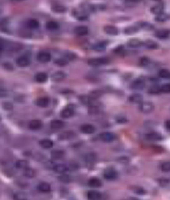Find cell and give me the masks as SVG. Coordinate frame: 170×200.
<instances>
[{
	"instance_id": "6da1fadb",
	"label": "cell",
	"mask_w": 170,
	"mask_h": 200,
	"mask_svg": "<svg viewBox=\"0 0 170 200\" xmlns=\"http://www.w3.org/2000/svg\"><path fill=\"white\" fill-rule=\"evenodd\" d=\"M108 59L106 57H95V58H91L88 60V64L90 67H100L102 65H106L108 63Z\"/></svg>"
},
{
	"instance_id": "7a4b0ae2",
	"label": "cell",
	"mask_w": 170,
	"mask_h": 200,
	"mask_svg": "<svg viewBox=\"0 0 170 200\" xmlns=\"http://www.w3.org/2000/svg\"><path fill=\"white\" fill-rule=\"evenodd\" d=\"M139 111L142 112V113L148 114V113H151V112L154 110V105L153 103L149 102V101H144V102L142 101V102L139 104Z\"/></svg>"
},
{
	"instance_id": "3957f363",
	"label": "cell",
	"mask_w": 170,
	"mask_h": 200,
	"mask_svg": "<svg viewBox=\"0 0 170 200\" xmlns=\"http://www.w3.org/2000/svg\"><path fill=\"white\" fill-rule=\"evenodd\" d=\"M100 140L106 143H110L116 140V136L115 134L111 133V132H103V133L99 135Z\"/></svg>"
},
{
	"instance_id": "277c9868",
	"label": "cell",
	"mask_w": 170,
	"mask_h": 200,
	"mask_svg": "<svg viewBox=\"0 0 170 200\" xmlns=\"http://www.w3.org/2000/svg\"><path fill=\"white\" fill-rule=\"evenodd\" d=\"M103 176L105 179H108V180H114L118 177V173L116 169H112V168H109L106 169L103 173Z\"/></svg>"
},
{
	"instance_id": "5b68a950",
	"label": "cell",
	"mask_w": 170,
	"mask_h": 200,
	"mask_svg": "<svg viewBox=\"0 0 170 200\" xmlns=\"http://www.w3.org/2000/svg\"><path fill=\"white\" fill-rule=\"evenodd\" d=\"M144 86H145L144 80L139 78L133 81L130 85V88L132 90H135V91H140V90H143L144 88Z\"/></svg>"
},
{
	"instance_id": "8992f818",
	"label": "cell",
	"mask_w": 170,
	"mask_h": 200,
	"mask_svg": "<svg viewBox=\"0 0 170 200\" xmlns=\"http://www.w3.org/2000/svg\"><path fill=\"white\" fill-rule=\"evenodd\" d=\"M51 58H52L51 54L45 51H42L38 54V62H40L41 63H47L51 61Z\"/></svg>"
},
{
	"instance_id": "52a82bcc",
	"label": "cell",
	"mask_w": 170,
	"mask_h": 200,
	"mask_svg": "<svg viewBox=\"0 0 170 200\" xmlns=\"http://www.w3.org/2000/svg\"><path fill=\"white\" fill-rule=\"evenodd\" d=\"M16 63L20 67H28L30 64V59L27 56H21L17 58Z\"/></svg>"
},
{
	"instance_id": "ba28073f",
	"label": "cell",
	"mask_w": 170,
	"mask_h": 200,
	"mask_svg": "<svg viewBox=\"0 0 170 200\" xmlns=\"http://www.w3.org/2000/svg\"><path fill=\"white\" fill-rule=\"evenodd\" d=\"M74 109L71 106H67L65 109H63L61 111V117L64 118V119H67V118H70L74 115Z\"/></svg>"
},
{
	"instance_id": "9c48e42d",
	"label": "cell",
	"mask_w": 170,
	"mask_h": 200,
	"mask_svg": "<svg viewBox=\"0 0 170 200\" xmlns=\"http://www.w3.org/2000/svg\"><path fill=\"white\" fill-rule=\"evenodd\" d=\"M53 170H54L55 173H57V174H65L66 172H67L69 170L68 166L66 165V164H55L53 166Z\"/></svg>"
},
{
	"instance_id": "30bf717a",
	"label": "cell",
	"mask_w": 170,
	"mask_h": 200,
	"mask_svg": "<svg viewBox=\"0 0 170 200\" xmlns=\"http://www.w3.org/2000/svg\"><path fill=\"white\" fill-rule=\"evenodd\" d=\"M76 136V134L73 131H65V132H62L61 135L59 136L60 141H68V140H71V139L74 138Z\"/></svg>"
},
{
	"instance_id": "8fae6325",
	"label": "cell",
	"mask_w": 170,
	"mask_h": 200,
	"mask_svg": "<svg viewBox=\"0 0 170 200\" xmlns=\"http://www.w3.org/2000/svg\"><path fill=\"white\" fill-rule=\"evenodd\" d=\"M66 73L62 71H57L52 75V79L53 81H62L66 78Z\"/></svg>"
},
{
	"instance_id": "7c38bea8",
	"label": "cell",
	"mask_w": 170,
	"mask_h": 200,
	"mask_svg": "<svg viewBox=\"0 0 170 200\" xmlns=\"http://www.w3.org/2000/svg\"><path fill=\"white\" fill-rule=\"evenodd\" d=\"M43 126V123L40 120H33L29 122L28 127L32 131H38Z\"/></svg>"
},
{
	"instance_id": "4fadbf2b",
	"label": "cell",
	"mask_w": 170,
	"mask_h": 200,
	"mask_svg": "<svg viewBox=\"0 0 170 200\" xmlns=\"http://www.w3.org/2000/svg\"><path fill=\"white\" fill-rule=\"evenodd\" d=\"M88 32L89 30H88L87 27L85 26H78L74 29V33L77 36H85L88 33Z\"/></svg>"
},
{
	"instance_id": "5bb4252c",
	"label": "cell",
	"mask_w": 170,
	"mask_h": 200,
	"mask_svg": "<svg viewBox=\"0 0 170 200\" xmlns=\"http://www.w3.org/2000/svg\"><path fill=\"white\" fill-rule=\"evenodd\" d=\"M107 43L106 42H98V43H95L92 46V49L95 52H103L106 49Z\"/></svg>"
},
{
	"instance_id": "9a60e30c",
	"label": "cell",
	"mask_w": 170,
	"mask_h": 200,
	"mask_svg": "<svg viewBox=\"0 0 170 200\" xmlns=\"http://www.w3.org/2000/svg\"><path fill=\"white\" fill-rule=\"evenodd\" d=\"M154 36L156 38H160V39H165V38H168L169 36V31L168 29H159V30L155 32Z\"/></svg>"
},
{
	"instance_id": "2e32d148",
	"label": "cell",
	"mask_w": 170,
	"mask_h": 200,
	"mask_svg": "<svg viewBox=\"0 0 170 200\" xmlns=\"http://www.w3.org/2000/svg\"><path fill=\"white\" fill-rule=\"evenodd\" d=\"M146 139L149 141H158L163 139V136L158 132H150V133H148L146 135Z\"/></svg>"
},
{
	"instance_id": "e0dca14e",
	"label": "cell",
	"mask_w": 170,
	"mask_h": 200,
	"mask_svg": "<svg viewBox=\"0 0 170 200\" xmlns=\"http://www.w3.org/2000/svg\"><path fill=\"white\" fill-rule=\"evenodd\" d=\"M104 31L106 32V33L108 35H111V36H116L119 33V30L115 26H111V25H107L105 27Z\"/></svg>"
},
{
	"instance_id": "ac0fdd59",
	"label": "cell",
	"mask_w": 170,
	"mask_h": 200,
	"mask_svg": "<svg viewBox=\"0 0 170 200\" xmlns=\"http://www.w3.org/2000/svg\"><path fill=\"white\" fill-rule=\"evenodd\" d=\"M80 131L84 134H93L95 131V127L93 126L92 125L90 124H85L82 125L80 128Z\"/></svg>"
},
{
	"instance_id": "d6986e66",
	"label": "cell",
	"mask_w": 170,
	"mask_h": 200,
	"mask_svg": "<svg viewBox=\"0 0 170 200\" xmlns=\"http://www.w3.org/2000/svg\"><path fill=\"white\" fill-rule=\"evenodd\" d=\"M34 78H35V81L38 83H44L47 81L48 76L45 72H38V73L36 74Z\"/></svg>"
},
{
	"instance_id": "ffe728a7",
	"label": "cell",
	"mask_w": 170,
	"mask_h": 200,
	"mask_svg": "<svg viewBox=\"0 0 170 200\" xmlns=\"http://www.w3.org/2000/svg\"><path fill=\"white\" fill-rule=\"evenodd\" d=\"M88 185L90 186V187H91V188H100V187H101L102 183L98 178H96V177H92V178H90V179H89Z\"/></svg>"
},
{
	"instance_id": "44dd1931",
	"label": "cell",
	"mask_w": 170,
	"mask_h": 200,
	"mask_svg": "<svg viewBox=\"0 0 170 200\" xmlns=\"http://www.w3.org/2000/svg\"><path fill=\"white\" fill-rule=\"evenodd\" d=\"M59 23L56 21H48L46 23V28L49 31H57V29H59Z\"/></svg>"
},
{
	"instance_id": "7402d4cb",
	"label": "cell",
	"mask_w": 170,
	"mask_h": 200,
	"mask_svg": "<svg viewBox=\"0 0 170 200\" xmlns=\"http://www.w3.org/2000/svg\"><path fill=\"white\" fill-rule=\"evenodd\" d=\"M50 126L54 130H60V129H62L65 126V123L60 120H54L50 123Z\"/></svg>"
},
{
	"instance_id": "603a6c76",
	"label": "cell",
	"mask_w": 170,
	"mask_h": 200,
	"mask_svg": "<svg viewBox=\"0 0 170 200\" xmlns=\"http://www.w3.org/2000/svg\"><path fill=\"white\" fill-rule=\"evenodd\" d=\"M26 26L30 29H37L39 28V22L37 20V19H34V18H31V19H28V21L26 22Z\"/></svg>"
},
{
	"instance_id": "cb8c5ba5",
	"label": "cell",
	"mask_w": 170,
	"mask_h": 200,
	"mask_svg": "<svg viewBox=\"0 0 170 200\" xmlns=\"http://www.w3.org/2000/svg\"><path fill=\"white\" fill-rule=\"evenodd\" d=\"M65 156V151L62 150H53L51 153V157L54 160H60Z\"/></svg>"
},
{
	"instance_id": "d4e9b609",
	"label": "cell",
	"mask_w": 170,
	"mask_h": 200,
	"mask_svg": "<svg viewBox=\"0 0 170 200\" xmlns=\"http://www.w3.org/2000/svg\"><path fill=\"white\" fill-rule=\"evenodd\" d=\"M38 189L42 193H48L51 191V185L48 183L43 182L38 184Z\"/></svg>"
},
{
	"instance_id": "484cf974",
	"label": "cell",
	"mask_w": 170,
	"mask_h": 200,
	"mask_svg": "<svg viewBox=\"0 0 170 200\" xmlns=\"http://www.w3.org/2000/svg\"><path fill=\"white\" fill-rule=\"evenodd\" d=\"M36 105L39 107H47L49 105V99L47 97H40L36 100Z\"/></svg>"
},
{
	"instance_id": "4316f807",
	"label": "cell",
	"mask_w": 170,
	"mask_h": 200,
	"mask_svg": "<svg viewBox=\"0 0 170 200\" xmlns=\"http://www.w3.org/2000/svg\"><path fill=\"white\" fill-rule=\"evenodd\" d=\"M128 47H130L131 48H139L140 46L143 45V43L141 41L139 40V39H136V38H133V39H130L129 42L127 43Z\"/></svg>"
},
{
	"instance_id": "83f0119b",
	"label": "cell",
	"mask_w": 170,
	"mask_h": 200,
	"mask_svg": "<svg viewBox=\"0 0 170 200\" xmlns=\"http://www.w3.org/2000/svg\"><path fill=\"white\" fill-rule=\"evenodd\" d=\"M129 100L133 104H140L143 101V96L139 94H134L130 95L129 97Z\"/></svg>"
},
{
	"instance_id": "f1b7e54d",
	"label": "cell",
	"mask_w": 170,
	"mask_h": 200,
	"mask_svg": "<svg viewBox=\"0 0 170 200\" xmlns=\"http://www.w3.org/2000/svg\"><path fill=\"white\" fill-rule=\"evenodd\" d=\"M39 145L41 147L44 148V149H50L53 146V142L49 139H43L39 141Z\"/></svg>"
},
{
	"instance_id": "f546056e",
	"label": "cell",
	"mask_w": 170,
	"mask_h": 200,
	"mask_svg": "<svg viewBox=\"0 0 170 200\" xmlns=\"http://www.w3.org/2000/svg\"><path fill=\"white\" fill-rule=\"evenodd\" d=\"M15 166L19 169H24L28 168V167H29V162L26 160H18L16 164H15Z\"/></svg>"
},
{
	"instance_id": "4dcf8cb0",
	"label": "cell",
	"mask_w": 170,
	"mask_h": 200,
	"mask_svg": "<svg viewBox=\"0 0 170 200\" xmlns=\"http://www.w3.org/2000/svg\"><path fill=\"white\" fill-rule=\"evenodd\" d=\"M169 18V16H168V13H160L158 14H156L155 20L157 22H159V23H163V22H166L168 19Z\"/></svg>"
},
{
	"instance_id": "1f68e13d",
	"label": "cell",
	"mask_w": 170,
	"mask_h": 200,
	"mask_svg": "<svg viewBox=\"0 0 170 200\" xmlns=\"http://www.w3.org/2000/svg\"><path fill=\"white\" fill-rule=\"evenodd\" d=\"M87 198L89 199H100L101 198V193L100 192H97V191H90L88 192L87 193Z\"/></svg>"
},
{
	"instance_id": "d6a6232c",
	"label": "cell",
	"mask_w": 170,
	"mask_h": 200,
	"mask_svg": "<svg viewBox=\"0 0 170 200\" xmlns=\"http://www.w3.org/2000/svg\"><path fill=\"white\" fill-rule=\"evenodd\" d=\"M145 48H148V49H151V50H154V49H158V44L152 40H148L146 41L145 43H143Z\"/></svg>"
},
{
	"instance_id": "836d02e7",
	"label": "cell",
	"mask_w": 170,
	"mask_h": 200,
	"mask_svg": "<svg viewBox=\"0 0 170 200\" xmlns=\"http://www.w3.org/2000/svg\"><path fill=\"white\" fill-rule=\"evenodd\" d=\"M23 175L27 178H34L36 176V171L31 168H26L23 169Z\"/></svg>"
},
{
	"instance_id": "e575fe53",
	"label": "cell",
	"mask_w": 170,
	"mask_h": 200,
	"mask_svg": "<svg viewBox=\"0 0 170 200\" xmlns=\"http://www.w3.org/2000/svg\"><path fill=\"white\" fill-rule=\"evenodd\" d=\"M52 9L53 12L57 13H65L66 11V7H64V6H62L61 4L52 5Z\"/></svg>"
},
{
	"instance_id": "d590c367",
	"label": "cell",
	"mask_w": 170,
	"mask_h": 200,
	"mask_svg": "<svg viewBox=\"0 0 170 200\" xmlns=\"http://www.w3.org/2000/svg\"><path fill=\"white\" fill-rule=\"evenodd\" d=\"M138 28H142V29H145V30H152L154 28V26L151 25V24L148 23H145V22H141V23H139L137 25Z\"/></svg>"
},
{
	"instance_id": "8d00e7d4",
	"label": "cell",
	"mask_w": 170,
	"mask_h": 200,
	"mask_svg": "<svg viewBox=\"0 0 170 200\" xmlns=\"http://www.w3.org/2000/svg\"><path fill=\"white\" fill-rule=\"evenodd\" d=\"M148 92L151 95H158L161 93V89L159 86H152L149 89Z\"/></svg>"
},
{
	"instance_id": "74e56055",
	"label": "cell",
	"mask_w": 170,
	"mask_h": 200,
	"mask_svg": "<svg viewBox=\"0 0 170 200\" xmlns=\"http://www.w3.org/2000/svg\"><path fill=\"white\" fill-rule=\"evenodd\" d=\"M158 76H160L161 78L168 79L170 77V72L168 69H162L158 72Z\"/></svg>"
},
{
	"instance_id": "f35d334b",
	"label": "cell",
	"mask_w": 170,
	"mask_h": 200,
	"mask_svg": "<svg viewBox=\"0 0 170 200\" xmlns=\"http://www.w3.org/2000/svg\"><path fill=\"white\" fill-rule=\"evenodd\" d=\"M151 12L154 13V14H158L160 13L163 12V5H156L151 8Z\"/></svg>"
},
{
	"instance_id": "ab89813d",
	"label": "cell",
	"mask_w": 170,
	"mask_h": 200,
	"mask_svg": "<svg viewBox=\"0 0 170 200\" xmlns=\"http://www.w3.org/2000/svg\"><path fill=\"white\" fill-rule=\"evenodd\" d=\"M55 64H57V66H60V67H64V66H66L68 64V61L65 58H58V59L55 60Z\"/></svg>"
},
{
	"instance_id": "60d3db41",
	"label": "cell",
	"mask_w": 170,
	"mask_h": 200,
	"mask_svg": "<svg viewBox=\"0 0 170 200\" xmlns=\"http://www.w3.org/2000/svg\"><path fill=\"white\" fill-rule=\"evenodd\" d=\"M8 22L7 18L0 19V31H5L8 28Z\"/></svg>"
},
{
	"instance_id": "b9f144b4",
	"label": "cell",
	"mask_w": 170,
	"mask_h": 200,
	"mask_svg": "<svg viewBox=\"0 0 170 200\" xmlns=\"http://www.w3.org/2000/svg\"><path fill=\"white\" fill-rule=\"evenodd\" d=\"M139 30L138 28V27H135V26H131V27H128L126 28L125 29V33L128 35H130V34H133L136 33V32Z\"/></svg>"
},
{
	"instance_id": "7bdbcfd3",
	"label": "cell",
	"mask_w": 170,
	"mask_h": 200,
	"mask_svg": "<svg viewBox=\"0 0 170 200\" xmlns=\"http://www.w3.org/2000/svg\"><path fill=\"white\" fill-rule=\"evenodd\" d=\"M149 62H150V60L148 57H142L139 59V65L142 67H146L149 64Z\"/></svg>"
},
{
	"instance_id": "ee69618b",
	"label": "cell",
	"mask_w": 170,
	"mask_h": 200,
	"mask_svg": "<svg viewBox=\"0 0 170 200\" xmlns=\"http://www.w3.org/2000/svg\"><path fill=\"white\" fill-rule=\"evenodd\" d=\"M132 190L135 192V193H137V194H140V195H143V194H145V190L143 189L142 188L140 187H133L132 188Z\"/></svg>"
},
{
	"instance_id": "f6af8a7d",
	"label": "cell",
	"mask_w": 170,
	"mask_h": 200,
	"mask_svg": "<svg viewBox=\"0 0 170 200\" xmlns=\"http://www.w3.org/2000/svg\"><path fill=\"white\" fill-rule=\"evenodd\" d=\"M161 169L164 172H169L170 171V163L168 161L164 162L161 164Z\"/></svg>"
},
{
	"instance_id": "bcb514c9",
	"label": "cell",
	"mask_w": 170,
	"mask_h": 200,
	"mask_svg": "<svg viewBox=\"0 0 170 200\" xmlns=\"http://www.w3.org/2000/svg\"><path fill=\"white\" fill-rule=\"evenodd\" d=\"M59 180L62 183H69V182H71V178L66 174H62V175L59 177Z\"/></svg>"
},
{
	"instance_id": "7dc6e473",
	"label": "cell",
	"mask_w": 170,
	"mask_h": 200,
	"mask_svg": "<svg viewBox=\"0 0 170 200\" xmlns=\"http://www.w3.org/2000/svg\"><path fill=\"white\" fill-rule=\"evenodd\" d=\"M117 161L119 163H121V164H129L130 163V159L126 156H121V157H119L117 159Z\"/></svg>"
},
{
	"instance_id": "c3c4849f",
	"label": "cell",
	"mask_w": 170,
	"mask_h": 200,
	"mask_svg": "<svg viewBox=\"0 0 170 200\" xmlns=\"http://www.w3.org/2000/svg\"><path fill=\"white\" fill-rule=\"evenodd\" d=\"M90 98L86 96V95H81V96H80V101L82 103V104L88 105L89 102H90Z\"/></svg>"
},
{
	"instance_id": "681fc988",
	"label": "cell",
	"mask_w": 170,
	"mask_h": 200,
	"mask_svg": "<svg viewBox=\"0 0 170 200\" xmlns=\"http://www.w3.org/2000/svg\"><path fill=\"white\" fill-rule=\"evenodd\" d=\"M95 160V155L94 154H89L85 156V161L87 163H91L94 162Z\"/></svg>"
},
{
	"instance_id": "f907efd6",
	"label": "cell",
	"mask_w": 170,
	"mask_h": 200,
	"mask_svg": "<svg viewBox=\"0 0 170 200\" xmlns=\"http://www.w3.org/2000/svg\"><path fill=\"white\" fill-rule=\"evenodd\" d=\"M161 92L168 93L170 92V84H164L163 86H160Z\"/></svg>"
},
{
	"instance_id": "816d5d0a",
	"label": "cell",
	"mask_w": 170,
	"mask_h": 200,
	"mask_svg": "<svg viewBox=\"0 0 170 200\" xmlns=\"http://www.w3.org/2000/svg\"><path fill=\"white\" fill-rule=\"evenodd\" d=\"M100 95H101L100 91H92V92L90 93V99H97V98H99L100 96Z\"/></svg>"
},
{
	"instance_id": "f5cc1de1",
	"label": "cell",
	"mask_w": 170,
	"mask_h": 200,
	"mask_svg": "<svg viewBox=\"0 0 170 200\" xmlns=\"http://www.w3.org/2000/svg\"><path fill=\"white\" fill-rule=\"evenodd\" d=\"M159 183H160L161 186L163 187H166V186H168L169 184V179H166V178H163V179H160L158 180Z\"/></svg>"
},
{
	"instance_id": "db71d44e",
	"label": "cell",
	"mask_w": 170,
	"mask_h": 200,
	"mask_svg": "<svg viewBox=\"0 0 170 200\" xmlns=\"http://www.w3.org/2000/svg\"><path fill=\"white\" fill-rule=\"evenodd\" d=\"M3 108L6 110H11L13 109V104L10 102H3L2 104Z\"/></svg>"
},
{
	"instance_id": "11a10c76",
	"label": "cell",
	"mask_w": 170,
	"mask_h": 200,
	"mask_svg": "<svg viewBox=\"0 0 170 200\" xmlns=\"http://www.w3.org/2000/svg\"><path fill=\"white\" fill-rule=\"evenodd\" d=\"M6 95H7L6 91H5L4 90H3V89L0 88V97H3V96H5Z\"/></svg>"
},
{
	"instance_id": "9f6ffc18",
	"label": "cell",
	"mask_w": 170,
	"mask_h": 200,
	"mask_svg": "<svg viewBox=\"0 0 170 200\" xmlns=\"http://www.w3.org/2000/svg\"><path fill=\"white\" fill-rule=\"evenodd\" d=\"M166 127H167V130L169 131L170 130V121H167L166 122Z\"/></svg>"
},
{
	"instance_id": "6f0895ef",
	"label": "cell",
	"mask_w": 170,
	"mask_h": 200,
	"mask_svg": "<svg viewBox=\"0 0 170 200\" xmlns=\"http://www.w3.org/2000/svg\"><path fill=\"white\" fill-rule=\"evenodd\" d=\"M126 3H138L139 0H125Z\"/></svg>"
},
{
	"instance_id": "680465c9",
	"label": "cell",
	"mask_w": 170,
	"mask_h": 200,
	"mask_svg": "<svg viewBox=\"0 0 170 200\" xmlns=\"http://www.w3.org/2000/svg\"><path fill=\"white\" fill-rule=\"evenodd\" d=\"M15 1H18V2H20V1H23V0H15Z\"/></svg>"
},
{
	"instance_id": "91938a15",
	"label": "cell",
	"mask_w": 170,
	"mask_h": 200,
	"mask_svg": "<svg viewBox=\"0 0 170 200\" xmlns=\"http://www.w3.org/2000/svg\"><path fill=\"white\" fill-rule=\"evenodd\" d=\"M0 120H1V118H0Z\"/></svg>"
}]
</instances>
